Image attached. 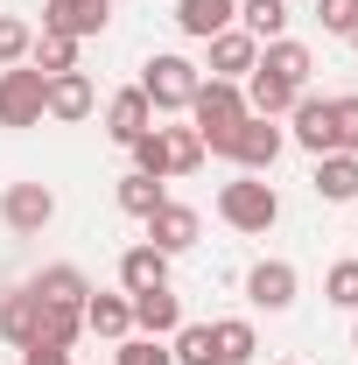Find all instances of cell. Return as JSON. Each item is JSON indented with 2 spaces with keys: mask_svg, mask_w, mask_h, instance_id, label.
I'll return each instance as SVG.
<instances>
[{
  "mask_svg": "<svg viewBox=\"0 0 358 365\" xmlns=\"http://www.w3.org/2000/svg\"><path fill=\"white\" fill-rule=\"evenodd\" d=\"M134 155V169L140 176H197L204 169V140H197V127H148V134L127 148Z\"/></svg>",
  "mask_w": 358,
  "mask_h": 365,
  "instance_id": "cell-1",
  "label": "cell"
},
{
  "mask_svg": "<svg viewBox=\"0 0 358 365\" xmlns=\"http://www.w3.org/2000/svg\"><path fill=\"white\" fill-rule=\"evenodd\" d=\"M239 120H246V85L204 78L197 98H190V127H197V140H204V155H225V140H232Z\"/></svg>",
  "mask_w": 358,
  "mask_h": 365,
  "instance_id": "cell-2",
  "label": "cell"
},
{
  "mask_svg": "<svg viewBox=\"0 0 358 365\" xmlns=\"http://www.w3.org/2000/svg\"><path fill=\"white\" fill-rule=\"evenodd\" d=\"M197 85H204V71H197L190 56H176V49H155V56L140 63V91H148L155 113H190Z\"/></svg>",
  "mask_w": 358,
  "mask_h": 365,
  "instance_id": "cell-3",
  "label": "cell"
},
{
  "mask_svg": "<svg viewBox=\"0 0 358 365\" xmlns=\"http://www.w3.org/2000/svg\"><path fill=\"white\" fill-rule=\"evenodd\" d=\"M218 218H225L232 232H246V239H253V232H274L281 197H274V182H260V176H246V169H239V176L218 190Z\"/></svg>",
  "mask_w": 358,
  "mask_h": 365,
  "instance_id": "cell-4",
  "label": "cell"
},
{
  "mask_svg": "<svg viewBox=\"0 0 358 365\" xmlns=\"http://www.w3.org/2000/svg\"><path fill=\"white\" fill-rule=\"evenodd\" d=\"M281 148H288V127H274V120H260V113H246V120L232 127V140H225V162L246 169V176H267L274 162H281Z\"/></svg>",
  "mask_w": 358,
  "mask_h": 365,
  "instance_id": "cell-5",
  "label": "cell"
},
{
  "mask_svg": "<svg viewBox=\"0 0 358 365\" xmlns=\"http://www.w3.org/2000/svg\"><path fill=\"white\" fill-rule=\"evenodd\" d=\"M0 127H7V134L43 127V71H36V63L0 71Z\"/></svg>",
  "mask_w": 358,
  "mask_h": 365,
  "instance_id": "cell-6",
  "label": "cell"
},
{
  "mask_svg": "<svg viewBox=\"0 0 358 365\" xmlns=\"http://www.w3.org/2000/svg\"><path fill=\"white\" fill-rule=\"evenodd\" d=\"M49 218H56V190H49V182H7V190H0V225L14 232V239L49 232Z\"/></svg>",
  "mask_w": 358,
  "mask_h": 365,
  "instance_id": "cell-7",
  "label": "cell"
},
{
  "mask_svg": "<svg viewBox=\"0 0 358 365\" xmlns=\"http://www.w3.org/2000/svg\"><path fill=\"white\" fill-rule=\"evenodd\" d=\"M288 140H295L302 155H337V106L316 98V91H302V98L288 106Z\"/></svg>",
  "mask_w": 358,
  "mask_h": 365,
  "instance_id": "cell-8",
  "label": "cell"
},
{
  "mask_svg": "<svg viewBox=\"0 0 358 365\" xmlns=\"http://www.w3.org/2000/svg\"><path fill=\"white\" fill-rule=\"evenodd\" d=\"M91 106H98V91H91L85 71H56V78H43V120L78 127V120H91Z\"/></svg>",
  "mask_w": 358,
  "mask_h": 365,
  "instance_id": "cell-9",
  "label": "cell"
},
{
  "mask_svg": "<svg viewBox=\"0 0 358 365\" xmlns=\"http://www.w3.org/2000/svg\"><path fill=\"white\" fill-rule=\"evenodd\" d=\"M43 29L49 36H71V43L106 36L113 29V0H43Z\"/></svg>",
  "mask_w": 358,
  "mask_h": 365,
  "instance_id": "cell-10",
  "label": "cell"
},
{
  "mask_svg": "<svg viewBox=\"0 0 358 365\" xmlns=\"http://www.w3.org/2000/svg\"><path fill=\"white\" fill-rule=\"evenodd\" d=\"M295 295H302V274L288 267V260H260V267H246V302H253V309L281 317V309H295Z\"/></svg>",
  "mask_w": 358,
  "mask_h": 365,
  "instance_id": "cell-11",
  "label": "cell"
},
{
  "mask_svg": "<svg viewBox=\"0 0 358 365\" xmlns=\"http://www.w3.org/2000/svg\"><path fill=\"white\" fill-rule=\"evenodd\" d=\"M148 127H155V106H148V91H140V85H127V91L106 98V140H113V148H134Z\"/></svg>",
  "mask_w": 358,
  "mask_h": 365,
  "instance_id": "cell-12",
  "label": "cell"
},
{
  "mask_svg": "<svg viewBox=\"0 0 358 365\" xmlns=\"http://www.w3.org/2000/svg\"><path fill=\"white\" fill-rule=\"evenodd\" d=\"M204 49H211V56H204V71L225 78V85H246V71L260 63V43H253L246 29H225V36H211Z\"/></svg>",
  "mask_w": 358,
  "mask_h": 365,
  "instance_id": "cell-13",
  "label": "cell"
},
{
  "mask_svg": "<svg viewBox=\"0 0 358 365\" xmlns=\"http://www.w3.org/2000/svg\"><path fill=\"white\" fill-rule=\"evenodd\" d=\"M140 225H148V246H162V253L176 260V253H190V246H197V232H204V218H197L190 204H176V197H169V204H162L155 218H140Z\"/></svg>",
  "mask_w": 358,
  "mask_h": 365,
  "instance_id": "cell-14",
  "label": "cell"
},
{
  "mask_svg": "<svg viewBox=\"0 0 358 365\" xmlns=\"http://www.w3.org/2000/svg\"><path fill=\"white\" fill-rule=\"evenodd\" d=\"M253 71H267V78H281V85L310 91L316 56H310V43H295V36H274V43H260V63H253Z\"/></svg>",
  "mask_w": 358,
  "mask_h": 365,
  "instance_id": "cell-15",
  "label": "cell"
},
{
  "mask_svg": "<svg viewBox=\"0 0 358 365\" xmlns=\"http://www.w3.org/2000/svg\"><path fill=\"white\" fill-rule=\"evenodd\" d=\"M176 29L190 43H211L225 29H239V0H176Z\"/></svg>",
  "mask_w": 358,
  "mask_h": 365,
  "instance_id": "cell-16",
  "label": "cell"
},
{
  "mask_svg": "<svg viewBox=\"0 0 358 365\" xmlns=\"http://www.w3.org/2000/svg\"><path fill=\"white\" fill-rule=\"evenodd\" d=\"M85 330H91V337H106V344L134 337V302H127V288H120V295L91 288V295H85Z\"/></svg>",
  "mask_w": 358,
  "mask_h": 365,
  "instance_id": "cell-17",
  "label": "cell"
},
{
  "mask_svg": "<svg viewBox=\"0 0 358 365\" xmlns=\"http://www.w3.org/2000/svg\"><path fill=\"white\" fill-rule=\"evenodd\" d=\"M127 302H134V330H140V337H176V330H183L176 288H140V295H127Z\"/></svg>",
  "mask_w": 358,
  "mask_h": 365,
  "instance_id": "cell-18",
  "label": "cell"
},
{
  "mask_svg": "<svg viewBox=\"0 0 358 365\" xmlns=\"http://www.w3.org/2000/svg\"><path fill=\"white\" fill-rule=\"evenodd\" d=\"M310 190L323 197V204H358V155H316V176H310Z\"/></svg>",
  "mask_w": 358,
  "mask_h": 365,
  "instance_id": "cell-19",
  "label": "cell"
},
{
  "mask_svg": "<svg viewBox=\"0 0 358 365\" xmlns=\"http://www.w3.org/2000/svg\"><path fill=\"white\" fill-rule=\"evenodd\" d=\"M120 288H127V295H140V288H169V253L148 246V239L127 246V253H120Z\"/></svg>",
  "mask_w": 358,
  "mask_h": 365,
  "instance_id": "cell-20",
  "label": "cell"
},
{
  "mask_svg": "<svg viewBox=\"0 0 358 365\" xmlns=\"http://www.w3.org/2000/svg\"><path fill=\"white\" fill-rule=\"evenodd\" d=\"M36 330H43V295L36 288H7L0 295V337L7 344H29Z\"/></svg>",
  "mask_w": 358,
  "mask_h": 365,
  "instance_id": "cell-21",
  "label": "cell"
},
{
  "mask_svg": "<svg viewBox=\"0 0 358 365\" xmlns=\"http://www.w3.org/2000/svg\"><path fill=\"white\" fill-rule=\"evenodd\" d=\"M253 351H260V330L246 317H218L211 323V365H253Z\"/></svg>",
  "mask_w": 358,
  "mask_h": 365,
  "instance_id": "cell-22",
  "label": "cell"
},
{
  "mask_svg": "<svg viewBox=\"0 0 358 365\" xmlns=\"http://www.w3.org/2000/svg\"><path fill=\"white\" fill-rule=\"evenodd\" d=\"M113 204H120L127 218H155V211L169 204V190H162V176H140V169H127V176L113 182Z\"/></svg>",
  "mask_w": 358,
  "mask_h": 365,
  "instance_id": "cell-23",
  "label": "cell"
},
{
  "mask_svg": "<svg viewBox=\"0 0 358 365\" xmlns=\"http://www.w3.org/2000/svg\"><path fill=\"white\" fill-rule=\"evenodd\" d=\"M43 302H78L85 309V295H91V281H85V267H71V260H49V267H36V281H29Z\"/></svg>",
  "mask_w": 358,
  "mask_h": 365,
  "instance_id": "cell-24",
  "label": "cell"
},
{
  "mask_svg": "<svg viewBox=\"0 0 358 365\" xmlns=\"http://www.w3.org/2000/svg\"><path fill=\"white\" fill-rule=\"evenodd\" d=\"M295 98H302L295 85H281V78H267V71H246V113H260V120H281Z\"/></svg>",
  "mask_w": 358,
  "mask_h": 365,
  "instance_id": "cell-25",
  "label": "cell"
},
{
  "mask_svg": "<svg viewBox=\"0 0 358 365\" xmlns=\"http://www.w3.org/2000/svg\"><path fill=\"white\" fill-rule=\"evenodd\" d=\"M288 0H239V29L253 36V43H274V36H288Z\"/></svg>",
  "mask_w": 358,
  "mask_h": 365,
  "instance_id": "cell-26",
  "label": "cell"
},
{
  "mask_svg": "<svg viewBox=\"0 0 358 365\" xmlns=\"http://www.w3.org/2000/svg\"><path fill=\"white\" fill-rule=\"evenodd\" d=\"M36 337L71 351V344L85 337V309H78V302H43V330H36ZM36 337H29V344H36Z\"/></svg>",
  "mask_w": 358,
  "mask_h": 365,
  "instance_id": "cell-27",
  "label": "cell"
},
{
  "mask_svg": "<svg viewBox=\"0 0 358 365\" xmlns=\"http://www.w3.org/2000/svg\"><path fill=\"white\" fill-rule=\"evenodd\" d=\"M29 63H36V71H43V78H56V71H78V43H71V36H36V43H29Z\"/></svg>",
  "mask_w": 358,
  "mask_h": 365,
  "instance_id": "cell-28",
  "label": "cell"
},
{
  "mask_svg": "<svg viewBox=\"0 0 358 365\" xmlns=\"http://www.w3.org/2000/svg\"><path fill=\"white\" fill-rule=\"evenodd\" d=\"M113 365H176V351H169V337H120V351H113Z\"/></svg>",
  "mask_w": 358,
  "mask_h": 365,
  "instance_id": "cell-29",
  "label": "cell"
},
{
  "mask_svg": "<svg viewBox=\"0 0 358 365\" xmlns=\"http://www.w3.org/2000/svg\"><path fill=\"white\" fill-rule=\"evenodd\" d=\"M323 302H330V309H352V317H358V260H337V267L323 274Z\"/></svg>",
  "mask_w": 358,
  "mask_h": 365,
  "instance_id": "cell-30",
  "label": "cell"
},
{
  "mask_svg": "<svg viewBox=\"0 0 358 365\" xmlns=\"http://www.w3.org/2000/svg\"><path fill=\"white\" fill-rule=\"evenodd\" d=\"M29 43H36V29H29L21 14H0V71L29 63Z\"/></svg>",
  "mask_w": 358,
  "mask_h": 365,
  "instance_id": "cell-31",
  "label": "cell"
},
{
  "mask_svg": "<svg viewBox=\"0 0 358 365\" xmlns=\"http://www.w3.org/2000/svg\"><path fill=\"white\" fill-rule=\"evenodd\" d=\"M169 351H176V365H211V323H183Z\"/></svg>",
  "mask_w": 358,
  "mask_h": 365,
  "instance_id": "cell-32",
  "label": "cell"
},
{
  "mask_svg": "<svg viewBox=\"0 0 358 365\" xmlns=\"http://www.w3.org/2000/svg\"><path fill=\"white\" fill-rule=\"evenodd\" d=\"M316 21H323V36H352L358 29V0H316Z\"/></svg>",
  "mask_w": 358,
  "mask_h": 365,
  "instance_id": "cell-33",
  "label": "cell"
},
{
  "mask_svg": "<svg viewBox=\"0 0 358 365\" xmlns=\"http://www.w3.org/2000/svg\"><path fill=\"white\" fill-rule=\"evenodd\" d=\"M330 106H337V148H344V155H358V91L330 98Z\"/></svg>",
  "mask_w": 358,
  "mask_h": 365,
  "instance_id": "cell-34",
  "label": "cell"
},
{
  "mask_svg": "<svg viewBox=\"0 0 358 365\" xmlns=\"http://www.w3.org/2000/svg\"><path fill=\"white\" fill-rule=\"evenodd\" d=\"M21 365H71V351H63V344H43V337H36V344H21Z\"/></svg>",
  "mask_w": 358,
  "mask_h": 365,
  "instance_id": "cell-35",
  "label": "cell"
},
{
  "mask_svg": "<svg viewBox=\"0 0 358 365\" xmlns=\"http://www.w3.org/2000/svg\"><path fill=\"white\" fill-rule=\"evenodd\" d=\"M344 43H352V56H358V29H352V36H344Z\"/></svg>",
  "mask_w": 358,
  "mask_h": 365,
  "instance_id": "cell-36",
  "label": "cell"
},
{
  "mask_svg": "<svg viewBox=\"0 0 358 365\" xmlns=\"http://www.w3.org/2000/svg\"><path fill=\"white\" fill-rule=\"evenodd\" d=\"M352 351H358V323H352Z\"/></svg>",
  "mask_w": 358,
  "mask_h": 365,
  "instance_id": "cell-37",
  "label": "cell"
},
{
  "mask_svg": "<svg viewBox=\"0 0 358 365\" xmlns=\"http://www.w3.org/2000/svg\"><path fill=\"white\" fill-rule=\"evenodd\" d=\"M281 365H302V359H281Z\"/></svg>",
  "mask_w": 358,
  "mask_h": 365,
  "instance_id": "cell-38",
  "label": "cell"
}]
</instances>
